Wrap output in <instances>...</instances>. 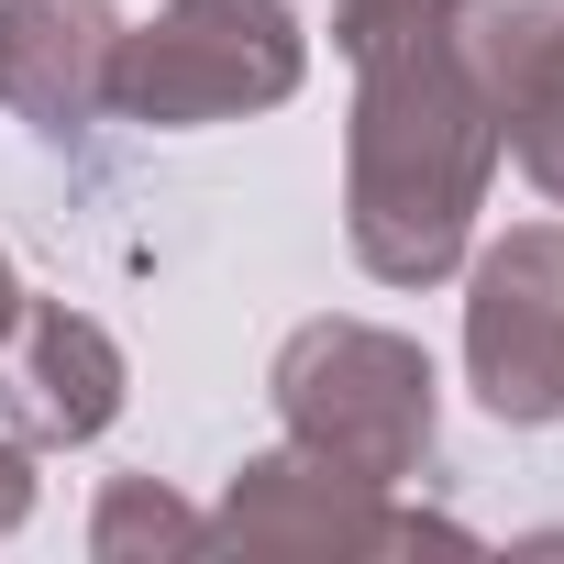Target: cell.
I'll return each instance as SVG.
<instances>
[{
  "label": "cell",
  "mask_w": 564,
  "mask_h": 564,
  "mask_svg": "<svg viewBox=\"0 0 564 564\" xmlns=\"http://www.w3.org/2000/svg\"><path fill=\"white\" fill-rule=\"evenodd\" d=\"M111 56L122 12L111 0H0V111L45 144H78L111 122Z\"/></svg>",
  "instance_id": "cell-7"
},
{
  "label": "cell",
  "mask_w": 564,
  "mask_h": 564,
  "mask_svg": "<svg viewBox=\"0 0 564 564\" xmlns=\"http://www.w3.org/2000/svg\"><path fill=\"white\" fill-rule=\"evenodd\" d=\"M23 311V276H12V243H0V322Z\"/></svg>",
  "instance_id": "cell-13"
},
{
  "label": "cell",
  "mask_w": 564,
  "mask_h": 564,
  "mask_svg": "<svg viewBox=\"0 0 564 564\" xmlns=\"http://www.w3.org/2000/svg\"><path fill=\"white\" fill-rule=\"evenodd\" d=\"M265 399H276V432L300 454L366 476V487H410L443 443V377L410 333L388 322H300L265 366Z\"/></svg>",
  "instance_id": "cell-2"
},
{
  "label": "cell",
  "mask_w": 564,
  "mask_h": 564,
  "mask_svg": "<svg viewBox=\"0 0 564 564\" xmlns=\"http://www.w3.org/2000/svg\"><path fill=\"white\" fill-rule=\"evenodd\" d=\"M300 78H311V34L289 0H155V23H122L111 122L199 133V122L276 111Z\"/></svg>",
  "instance_id": "cell-3"
},
{
  "label": "cell",
  "mask_w": 564,
  "mask_h": 564,
  "mask_svg": "<svg viewBox=\"0 0 564 564\" xmlns=\"http://www.w3.org/2000/svg\"><path fill=\"white\" fill-rule=\"evenodd\" d=\"M421 542L465 553L476 531L443 520V509H410L399 487H366V476H344V465H322L300 443L243 454L221 509H210V553H300V564L333 553V564H366V553H421Z\"/></svg>",
  "instance_id": "cell-4"
},
{
  "label": "cell",
  "mask_w": 564,
  "mask_h": 564,
  "mask_svg": "<svg viewBox=\"0 0 564 564\" xmlns=\"http://www.w3.org/2000/svg\"><path fill=\"white\" fill-rule=\"evenodd\" d=\"M89 553H100V564H133V553H210V509H188V498L155 487V476H111L100 509H89Z\"/></svg>",
  "instance_id": "cell-9"
},
{
  "label": "cell",
  "mask_w": 564,
  "mask_h": 564,
  "mask_svg": "<svg viewBox=\"0 0 564 564\" xmlns=\"http://www.w3.org/2000/svg\"><path fill=\"white\" fill-rule=\"evenodd\" d=\"M465 388L487 421H564V221H509L465 265Z\"/></svg>",
  "instance_id": "cell-5"
},
{
  "label": "cell",
  "mask_w": 564,
  "mask_h": 564,
  "mask_svg": "<svg viewBox=\"0 0 564 564\" xmlns=\"http://www.w3.org/2000/svg\"><path fill=\"white\" fill-rule=\"evenodd\" d=\"M432 12H454V0H333V45H344V56H366L377 34H399V23H432Z\"/></svg>",
  "instance_id": "cell-11"
},
{
  "label": "cell",
  "mask_w": 564,
  "mask_h": 564,
  "mask_svg": "<svg viewBox=\"0 0 564 564\" xmlns=\"http://www.w3.org/2000/svg\"><path fill=\"white\" fill-rule=\"evenodd\" d=\"M34 520V465H23V443L0 432V531H23Z\"/></svg>",
  "instance_id": "cell-12"
},
{
  "label": "cell",
  "mask_w": 564,
  "mask_h": 564,
  "mask_svg": "<svg viewBox=\"0 0 564 564\" xmlns=\"http://www.w3.org/2000/svg\"><path fill=\"white\" fill-rule=\"evenodd\" d=\"M553 34H564V0H454V56H465V78L498 100V122H509V100L542 78Z\"/></svg>",
  "instance_id": "cell-8"
},
{
  "label": "cell",
  "mask_w": 564,
  "mask_h": 564,
  "mask_svg": "<svg viewBox=\"0 0 564 564\" xmlns=\"http://www.w3.org/2000/svg\"><path fill=\"white\" fill-rule=\"evenodd\" d=\"M122 421V344L67 311V300H34L0 322V432L23 454H67V443H100Z\"/></svg>",
  "instance_id": "cell-6"
},
{
  "label": "cell",
  "mask_w": 564,
  "mask_h": 564,
  "mask_svg": "<svg viewBox=\"0 0 564 564\" xmlns=\"http://www.w3.org/2000/svg\"><path fill=\"white\" fill-rule=\"evenodd\" d=\"M509 133L498 100L454 56V12L399 23L355 56V122H344V243L377 289H443L476 243L487 177Z\"/></svg>",
  "instance_id": "cell-1"
},
{
  "label": "cell",
  "mask_w": 564,
  "mask_h": 564,
  "mask_svg": "<svg viewBox=\"0 0 564 564\" xmlns=\"http://www.w3.org/2000/svg\"><path fill=\"white\" fill-rule=\"evenodd\" d=\"M498 133H509V155H520V177H531V188H542V199L564 210V34H553V56H542V78H531V89L509 100V122H498Z\"/></svg>",
  "instance_id": "cell-10"
}]
</instances>
